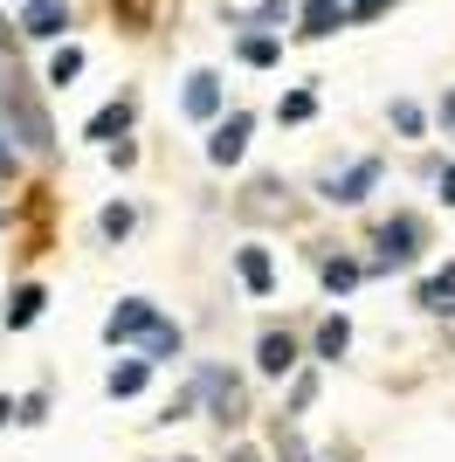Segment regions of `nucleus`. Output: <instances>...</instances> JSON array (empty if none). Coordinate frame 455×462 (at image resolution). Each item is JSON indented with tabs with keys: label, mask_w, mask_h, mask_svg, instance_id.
<instances>
[{
	"label": "nucleus",
	"mask_w": 455,
	"mask_h": 462,
	"mask_svg": "<svg viewBox=\"0 0 455 462\" xmlns=\"http://www.w3.org/2000/svg\"><path fill=\"white\" fill-rule=\"evenodd\" d=\"M0 111L14 117V132L28 138V152H49V145H56V132H49V117H42V104L28 97V83H21L14 69H7V90H0Z\"/></svg>",
	"instance_id": "nucleus-1"
},
{
	"label": "nucleus",
	"mask_w": 455,
	"mask_h": 462,
	"mask_svg": "<svg viewBox=\"0 0 455 462\" xmlns=\"http://www.w3.org/2000/svg\"><path fill=\"white\" fill-rule=\"evenodd\" d=\"M62 28H70V0H21L14 35H35V42H49V35H62Z\"/></svg>",
	"instance_id": "nucleus-2"
},
{
	"label": "nucleus",
	"mask_w": 455,
	"mask_h": 462,
	"mask_svg": "<svg viewBox=\"0 0 455 462\" xmlns=\"http://www.w3.org/2000/svg\"><path fill=\"white\" fill-rule=\"evenodd\" d=\"M414 255H421V221L414 214H394L379 228V263H414Z\"/></svg>",
	"instance_id": "nucleus-3"
},
{
	"label": "nucleus",
	"mask_w": 455,
	"mask_h": 462,
	"mask_svg": "<svg viewBox=\"0 0 455 462\" xmlns=\"http://www.w3.org/2000/svg\"><path fill=\"white\" fill-rule=\"evenodd\" d=\"M152 318H159V310H152L145 297H125V304H117L111 318H104V338H111V346H125V338H145V331H152Z\"/></svg>",
	"instance_id": "nucleus-4"
},
{
	"label": "nucleus",
	"mask_w": 455,
	"mask_h": 462,
	"mask_svg": "<svg viewBox=\"0 0 455 462\" xmlns=\"http://www.w3.org/2000/svg\"><path fill=\"white\" fill-rule=\"evenodd\" d=\"M248 125H255L248 111H228V125H214V138H208V159H214V166H235V159L248 152Z\"/></svg>",
	"instance_id": "nucleus-5"
},
{
	"label": "nucleus",
	"mask_w": 455,
	"mask_h": 462,
	"mask_svg": "<svg viewBox=\"0 0 455 462\" xmlns=\"http://www.w3.org/2000/svg\"><path fill=\"white\" fill-rule=\"evenodd\" d=\"M373 180H379V159H359V166H345V173L324 187V200H339V208H359L366 193H373Z\"/></svg>",
	"instance_id": "nucleus-6"
},
{
	"label": "nucleus",
	"mask_w": 455,
	"mask_h": 462,
	"mask_svg": "<svg viewBox=\"0 0 455 462\" xmlns=\"http://www.w3.org/2000/svg\"><path fill=\"white\" fill-rule=\"evenodd\" d=\"M200 393H208V407H214V421H242V386L228 380V373H200Z\"/></svg>",
	"instance_id": "nucleus-7"
},
{
	"label": "nucleus",
	"mask_w": 455,
	"mask_h": 462,
	"mask_svg": "<svg viewBox=\"0 0 455 462\" xmlns=\"http://www.w3.org/2000/svg\"><path fill=\"white\" fill-rule=\"evenodd\" d=\"M255 366H263V373H290V366H297V346H290V331H263V346H255Z\"/></svg>",
	"instance_id": "nucleus-8"
},
{
	"label": "nucleus",
	"mask_w": 455,
	"mask_h": 462,
	"mask_svg": "<svg viewBox=\"0 0 455 462\" xmlns=\"http://www.w3.org/2000/svg\"><path fill=\"white\" fill-rule=\"evenodd\" d=\"M331 28H352L339 0H303V35H331Z\"/></svg>",
	"instance_id": "nucleus-9"
},
{
	"label": "nucleus",
	"mask_w": 455,
	"mask_h": 462,
	"mask_svg": "<svg viewBox=\"0 0 455 462\" xmlns=\"http://www.w3.org/2000/svg\"><path fill=\"white\" fill-rule=\"evenodd\" d=\"M187 111L193 117H214V111H221V77H208V69L187 77Z\"/></svg>",
	"instance_id": "nucleus-10"
},
{
	"label": "nucleus",
	"mask_w": 455,
	"mask_h": 462,
	"mask_svg": "<svg viewBox=\"0 0 455 462\" xmlns=\"http://www.w3.org/2000/svg\"><path fill=\"white\" fill-rule=\"evenodd\" d=\"M145 380H152V359H125V366H111V380H104V386H111V401H132Z\"/></svg>",
	"instance_id": "nucleus-11"
},
{
	"label": "nucleus",
	"mask_w": 455,
	"mask_h": 462,
	"mask_svg": "<svg viewBox=\"0 0 455 462\" xmlns=\"http://www.w3.org/2000/svg\"><path fill=\"white\" fill-rule=\"evenodd\" d=\"M125 125H132V97H117V104H104V111L90 117V138H97V145H111V138L125 132Z\"/></svg>",
	"instance_id": "nucleus-12"
},
{
	"label": "nucleus",
	"mask_w": 455,
	"mask_h": 462,
	"mask_svg": "<svg viewBox=\"0 0 455 462\" xmlns=\"http://www.w3.org/2000/svg\"><path fill=\"white\" fill-rule=\"evenodd\" d=\"M42 304H49V290H42V283H21L14 290V304H7V325H35V318H42Z\"/></svg>",
	"instance_id": "nucleus-13"
},
{
	"label": "nucleus",
	"mask_w": 455,
	"mask_h": 462,
	"mask_svg": "<svg viewBox=\"0 0 455 462\" xmlns=\"http://www.w3.org/2000/svg\"><path fill=\"white\" fill-rule=\"evenodd\" d=\"M235 270H242V283L255 290V297L276 283V270H269V255H263V249H242V255H235Z\"/></svg>",
	"instance_id": "nucleus-14"
},
{
	"label": "nucleus",
	"mask_w": 455,
	"mask_h": 462,
	"mask_svg": "<svg viewBox=\"0 0 455 462\" xmlns=\"http://www.w3.org/2000/svg\"><path fill=\"white\" fill-rule=\"evenodd\" d=\"M421 304H428V310H455V263H449V270H435L428 283H421Z\"/></svg>",
	"instance_id": "nucleus-15"
},
{
	"label": "nucleus",
	"mask_w": 455,
	"mask_h": 462,
	"mask_svg": "<svg viewBox=\"0 0 455 462\" xmlns=\"http://www.w3.org/2000/svg\"><path fill=\"white\" fill-rule=\"evenodd\" d=\"M145 359H180V325L152 318V331H145Z\"/></svg>",
	"instance_id": "nucleus-16"
},
{
	"label": "nucleus",
	"mask_w": 455,
	"mask_h": 462,
	"mask_svg": "<svg viewBox=\"0 0 455 462\" xmlns=\"http://www.w3.org/2000/svg\"><path fill=\"white\" fill-rule=\"evenodd\" d=\"M345 346H352V325H345V318H324L318 325V359H345Z\"/></svg>",
	"instance_id": "nucleus-17"
},
{
	"label": "nucleus",
	"mask_w": 455,
	"mask_h": 462,
	"mask_svg": "<svg viewBox=\"0 0 455 462\" xmlns=\"http://www.w3.org/2000/svg\"><path fill=\"white\" fill-rule=\"evenodd\" d=\"M324 290H331V297H345V290H352V283H359V263H345V255H331V263H324Z\"/></svg>",
	"instance_id": "nucleus-18"
},
{
	"label": "nucleus",
	"mask_w": 455,
	"mask_h": 462,
	"mask_svg": "<svg viewBox=\"0 0 455 462\" xmlns=\"http://www.w3.org/2000/svg\"><path fill=\"white\" fill-rule=\"evenodd\" d=\"M83 77V49H56V62H49V83H70Z\"/></svg>",
	"instance_id": "nucleus-19"
},
{
	"label": "nucleus",
	"mask_w": 455,
	"mask_h": 462,
	"mask_svg": "<svg viewBox=\"0 0 455 462\" xmlns=\"http://www.w3.org/2000/svg\"><path fill=\"white\" fill-rule=\"evenodd\" d=\"M242 62L269 69V62H276V42H269V35H242Z\"/></svg>",
	"instance_id": "nucleus-20"
},
{
	"label": "nucleus",
	"mask_w": 455,
	"mask_h": 462,
	"mask_svg": "<svg viewBox=\"0 0 455 462\" xmlns=\"http://www.w3.org/2000/svg\"><path fill=\"white\" fill-rule=\"evenodd\" d=\"M97 228L111 235V242H125V235H132V208H104V221H97Z\"/></svg>",
	"instance_id": "nucleus-21"
},
{
	"label": "nucleus",
	"mask_w": 455,
	"mask_h": 462,
	"mask_svg": "<svg viewBox=\"0 0 455 462\" xmlns=\"http://www.w3.org/2000/svg\"><path fill=\"white\" fill-rule=\"evenodd\" d=\"M311 111H318V97H311V90H290L283 97V117H290V125H303Z\"/></svg>",
	"instance_id": "nucleus-22"
},
{
	"label": "nucleus",
	"mask_w": 455,
	"mask_h": 462,
	"mask_svg": "<svg viewBox=\"0 0 455 462\" xmlns=\"http://www.w3.org/2000/svg\"><path fill=\"white\" fill-rule=\"evenodd\" d=\"M117 21H125V28H145V21H152V0H117Z\"/></svg>",
	"instance_id": "nucleus-23"
},
{
	"label": "nucleus",
	"mask_w": 455,
	"mask_h": 462,
	"mask_svg": "<svg viewBox=\"0 0 455 462\" xmlns=\"http://www.w3.org/2000/svg\"><path fill=\"white\" fill-rule=\"evenodd\" d=\"M386 7H394V0H352L345 14H352V21H373V14H386Z\"/></svg>",
	"instance_id": "nucleus-24"
},
{
	"label": "nucleus",
	"mask_w": 455,
	"mask_h": 462,
	"mask_svg": "<svg viewBox=\"0 0 455 462\" xmlns=\"http://www.w3.org/2000/svg\"><path fill=\"white\" fill-rule=\"evenodd\" d=\"M14 173H21V159H14V145L0 138V180H14Z\"/></svg>",
	"instance_id": "nucleus-25"
},
{
	"label": "nucleus",
	"mask_w": 455,
	"mask_h": 462,
	"mask_svg": "<svg viewBox=\"0 0 455 462\" xmlns=\"http://www.w3.org/2000/svg\"><path fill=\"white\" fill-rule=\"evenodd\" d=\"M283 462H318V456H311V448H303L297 435H283Z\"/></svg>",
	"instance_id": "nucleus-26"
},
{
	"label": "nucleus",
	"mask_w": 455,
	"mask_h": 462,
	"mask_svg": "<svg viewBox=\"0 0 455 462\" xmlns=\"http://www.w3.org/2000/svg\"><path fill=\"white\" fill-rule=\"evenodd\" d=\"M441 125H449V132H455V90L441 97Z\"/></svg>",
	"instance_id": "nucleus-27"
},
{
	"label": "nucleus",
	"mask_w": 455,
	"mask_h": 462,
	"mask_svg": "<svg viewBox=\"0 0 455 462\" xmlns=\"http://www.w3.org/2000/svg\"><path fill=\"white\" fill-rule=\"evenodd\" d=\"M441 200H449V208H455V166H449V173H441Z\"/></svg>",
	"instance_id": "nucleus-28"
},
{
	"label": "nucleus",
	"mask_w": 455,
	"mask_h": 462,
	"mask_svg": "<svg viewBox=\"0 0 455 462\" xmlns=\"http://www.w3.org/2000/svg\"><path fill=\"white\" fill-rule=\"evenodd\" d=\"M228 462H263V456H255V448H235V456H228Z\"/></svg>",
	"instance_id": "nucleus-29"
},
{
	"label": "nucleus",
	"mask_w": 455,
	"mask_h": 462,
	"mask_svg": "<svg viewBox=\"0 0 455 462\" xmlns=\"http://www.w3.org/2000/svg\"><path fill=\"white\" fill-rule=\"evenodd\" d=\"M7 414H14V407H7V393H0V421H7Z\"/></svg>",
	"instance_id": "nucleus-30"
},
{
	"label": "nucleus",
	"mask_w": 455,
	"mask_h": 462,
	"mask_svg": "<svg viewBox=\"0 0 455 462\" xmlns=\"http://www.w3.org/2000/svg\"><path fill=\"white\" fill-rule=\"evenodd\" d=\"M0 42H7V21H0Z\"/></svg>",
	"instance_id": "nucleus-31"
}]
</instances>
